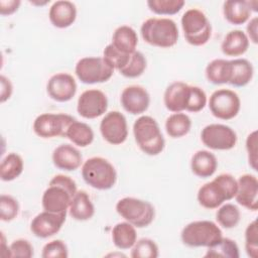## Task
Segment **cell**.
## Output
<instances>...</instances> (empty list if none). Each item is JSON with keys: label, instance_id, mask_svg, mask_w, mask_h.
Masks as SVG:
<instances>
[{"label": "cell", "instance_id": "obj_19", "mask_svg": "<svg viewBox=\"0 0 258 258\" xmlns=\"http://www.w3.org/2000/svg\"><path fill=\"white\" fill-rule=\"evenodd\" d=\"M190 86L183 82L170 84L163 95V102L167 110L179 113L186 109Z\"/></svg>", "mask_w": 258, "mask_h": 258}, {"label": "cell", "instance_id": "obj_3", "mask_svg": "<svg viewBox=\"0 0 258 258\" xmlns=\"http://www.w3.org/2000/svg\"><path fill=\"white\" fill-rule=\"evenodd\" d=\"M140 32L145 42L157 47H171L178 39L176 23L169 18H149L142 23Z\"/></svg>", "mask_w": 258, "mask_h": 258}, {"label": "cell", "instance_id": "obj_26", "mask_svg": "<svg viewBox=\"0 0 258 258\" xmlns=\"http://www.w3.org/2000/svg\"><path fill=\"white\" fill-rule=\"evenodd\" d=\"M251 7L249 1L229 0L224 2L223 13L225 18L234 25L245 23L251 15Z\"/></svg>", "mask_w": 258, "mask_h": 258}, {"label": "cell", "instance_id": "obj_32", "mask_svg": "<svg viewBox=\"0 0 258 258\" xmlns=\"http://www.w3.org/2000/svg\"><path fill=\"white\" fill-rule=\"evenodd\" d=\"M191 127L190 118L183 113H174L165 121L166 133L172 138H180L186 135Z\"/></svg>", "mask_w": 258, "mask_h": 258}, {"label": "cell", "instance_id": "obj_43", "mask_svg": "<svg viewBox=\"0 0 258 258\" xmlns=\"http://www.w3.org/2000/svg\"><path fill=\"white\" fill-rule=\"evenodd\" d=\"M10 257H21V258H30L33 256V247L32 245L24 239H18L13 241L10 246Z\"/></svg>", "mask_w": 258, "mask_h": 258}, {"label": "cell", "instance_id": "obj_29", "mask_svg": "<svg viewBox=\"0 0 258 258\" xmlns=\"http://www.w3.org/2000/svg\"><path fill=\"white\" fill-rule=\"evenodd\" d=\"M230 60L217 58L208 63L206 68V77L210 83L215 85L228 84L230 80Z\"/></svg>", "mask_w": 258, "mask_h": 258}, {"label": "cell", "instance_id": "obj_35", "mask_svg": "<svg viewBox=\"0 0 258 258\" xmlns=\"http://www.w3.org/2000/svg\"><path fill=\"white\" fill-rule=\"evenodd\" d=\"M146 69V58L140 51H134L131 53L127 64L119 70V73L126 78H137L143 74Z\"/></svg>", "mask_w": 258, "mask_h": 258}, {"label": "cell", "instance_id": "obj_44", "mask_svg": "<svg viewBox=\"0 0 258 258\" xmlns=\"http://www.w3.org/2000/svg\"><path fill=\"white\" fill-rule=\"evenodd\" d=\"M246 149L248 152V161L250 166L254 170H257L258 156H257V131L256 130L247 136Z\"/></svg>", "mask_w": 258, "mask_h": 258}, {"label": "cell", "instance_id": "obj_30", "mask_svg": "<svg viewBox=\"0 0 258 258\" xmlns=\"http://www.w3.org/2000/svg\"><path fill=\"white\" fill-rule=\"evenodd\" d=\"M66 137H68L74 144L80 147H86L93 142L94 132L88 124L76 120L68 128Z\"/></svg>", "mask_w": 258, "mask_h": 258}, {"label": "cell", "instance_id": "obj_8", "mask_svg": "<svg viewBox=\"0 0 258 258\" xmlns=\"http://www.w3.org/2000/svg\"><path fill=\"white\" fill-rule=\"evenodd\" d=\"M117 213L128 223L137 228L149 226L155 217L153 206L143 200L136 198H123L116 204Z\"/></svg>", "mask_w": 258, "mask_h": 258}, {"label": "cell", "instance_id": "obj_33", "mask_svg": "<svg viewBox=\"0 0 258 258\" xmlns=\"http://www.w3.org/2000/svg\"><path fill=\"white\" fill-rule=\"evenodd\" d=\"M239 247L237 243L229 238H221L215 244L208 247L205 257L239 258Z\"/></svg>", "mask_w": 258, "mask_h": 258}, {"label": "cell", "instance_id": "obj_10", "mask_svg": "<svg viewBox=\"0 0 258 258\" xmlns=\"http://www.w3.org/2000/svg\"><path fill=\"white\" fill-rule=\"evenodd\" d=\"M76 119L68 114L44 113L37 116L33 122L34 133L41 138H52L57 136L66 137L70 125Z\"/></svg>", "mask_w": 258, "mask_h": 258}, {"label": "cell", "instance_id": "obj_14", "mask_svg": "<svg viewBox=\"0 0 258 258\" xmlns=\"http://www.w3.org/2000/svg\"><path fill=\"white\" fill-rule=\"evenodd\" d=\"M108 108L106 95L97 89L83 92L78 99L77 111L86 119H95L102 116Z\"/></svg>", "mask_w": 258, "mask_h": 258}, {"label": "cell", "instance_id": "obj_31", "mask_svg": "<svg viewBox=\"0 0 258 258\" xmlns=\"http://www.w3.org/2000/svg\"><path fill=\"white\" fill-rule=\"evenodd\" d=\"M23 171V160L17 153H8L0 164V177L3 181H11Z\"/></svg>", "mask_w": 258, "mask_h": 258}, {"label": "cell", "instance_id": "obj_45", "mask_svg": "<svg viewBox=\"0 0 258 258\" xmlns=\"http://www.w3.org/2000/svg\"><path fill=\"white\" fill-rule=\"evenodd\" d=\"M0 83H1V95H0V102L4 103L5 101H7L12 94V84L10 82L9 79H7L5 76H1L0 77Z\"/></svg>", "mask_w": 258, "mask_h": 258}, {"label": "cell", "instance_id": "obj_17", "mask_svg": "<svg viewBox=\"0 0 258 258\" xmlns=\"http://www.w3.org/2000/svg\"><path fill=\"white\" fill-rule=\"evenodd\" d=\"M238 188L235 195L236 202L250 210H258V180L253 174H243L237 180Z\"/></svg>", "mask_w": 258, "mask_h": 258}, {"label": "cell", "instance_id": "obj_15", "mask_svg": "<svg viewBox=\"0 0 258 258\" xmlns=\"http://www.w3.org/2000/svg\"><path fill=\"white\" fill-rule=\"evenodd\" d=\"M67 213H51L43 211L36 215L30 224V231L38 238H48L55 235L66 221Z\"/></svg>", "mask_w": 258, "mask_h": 258}, {"label": "cell", "instance_id": "obj_36", "mask_svg": "<svg viewBox=\"0 0 258 258\" xmlns=\"http://www.w3.org/2000/svg\"><path fill=\"white\" fill-rule=\"evenodd\" d=\"M184 5L183 0H148L149 9L159 15H173L181 10Z\"/></svg>", "mask_w": 258, "mask_h": 258}, {"label": "cell", "instance_id": "obj_37", "mask_svg": "<svg viewBox=\"0 0 258 258\" xmlns=\"http://www.w3.org/2000/svg\"><path fill=\"white\" fill-rule=\"evenodd\" d=\"M158 255V246L153 240L148 238L136 241L131 250L132 258H156Z\"/></svg>", "mask_w": 258, "mask_h": 258}, {"label": "cell", "instance_id": "obj_9", "mask_svg": "<svg viewBox=\"0 0 258 258\" xmlns=\"http://www.w3.org/2000/svg\"><path fill=\"white\" fill-rule=\"evenodd\" d=\"M75 73L82 83L91 85L107 82L113 76L114 70L107 64L103 57L87 56L77 62Z\"/></svg>", "mask_w": 258, "mask_h": 258}, {"label": "cell", "instance_id": "obj_27", "mask_svg": "<svg viewBox=\"0 0 258 258\" xmlns=\"http://www.w3.org/2000/svg\"><path fill=\"white\" fill-rule=\"evenodd\" d=\"M231 72L229 84L234 87H244L248 85L254 74L252 63L246 58H235L230 60Z\"/></svg>", "mask_w": 258, "mask_h": 258}, {"label": "cell", "instance_id": "obj_13", "mask_svg": "<svg viewBox=\"0 0 258 258\" xmlns=\"http://www.w3.org/2000/svg\"><path fill=\"white\" fill-rule=\"evenodd\" d=\"M100 132L103 138L110 144L119 145L128 136V126L125 116L119 111L107 113L100 123Z\"/></svg>", "mask_w": 258, "mask_h": 258}, {"label": "cell", "instance_id": "obj_46", "mask_svg": "<svg viewBox=\"0 0 258 258\" xmlns=\"http://www.w3.org/2000/svg\"><path fill=\"white\" fill-rule=\"evenodd\" d=\"M20 3L21 2L19 0H8V1L1 0L0 1V14L1 15H10V14L14 13L18 9Z\"/></svg>", "mask_w": 258, "mask_h": 258}, {"label": "cell", "instance_id": "obj_2", "mask_svg": "<svg viewBox=\"0 0 258 258\" xmlns=\"http://www.w3.org/2000/svg\"><path fill=\"white\" fill-rule=\"evenodd\" d=\"M238 183L234 176L229 173H222L200 187L198 202L206 209H216L225 201L235 198Z\"/></svg>", "mask_w": 258, "mask_h": 258}, {"label": "cell", "instance_id": "obj_22", "mask_svg": "<svg viewBox=\"0 0 258 258\" xmlns=\"http://www.w3.org/2000/svg\"><path fill=\"white\" fill-rule=\"evenodd\" d=\"M218 167L216 156L208 150L197 151L190 160V168L194 174L206 178L212 176Z\"/></svg>", "mask_w": 258, "mask_h": 258}, {"label": "cell", "instance_id": "obj_7", "mask_svg": "<svg viewBox=\"0 0 258 258\" xmlns=\"http://www.w3.org/2000/svg\"><path fill=\"white\" fill-rule=\"evenodd\" d=\"M222 231L212 221H195L181 231L180 238L188 247H210L222 238Z\"/></svg>", "mask_w": 258, "mask_h": 258}, {"label": "cell", "instance_id": "obj_24", "mask_svg": "<svg viewBox=\"0 0 258 258\" xmlns=\"http://www.w3.org/2000/svg\"><path fill=\"white\" fill-rule=\"evenodd\" d=\"M70 216L77 221L90 220L95 214V207L85 190H78L69 207Z\"/></svg>", "mask_w": 258, "mask_h": 258}, {"label": "cell", "instance_id": "obj_38", "mask_svg": "<svg viewBox=\"0 0 258 258\" xmlns=\"http://www.w3.org/2000/svg\"><path fill=\"white\" fill-rule=\"evenodd\" d=\"M130 55L131 54L123 53L117 50L112 45V43L108 44L103 51V58L107 62V64L113 70H118V71L127 64V62L129 61Z\"/></svg>", "mask_w": 258, "mask_h": 258}, {"label": "cell", "instance_id": "obj_6", "mask_svg": "<svg viewBox=\"0 0 258 258\" xmlns=\"http://www.w3.org/2000/svg\"><path fill=\"white\" fill-rule=\"evenodd\" d=\"M181 27L185 40L195 46L206 44L212 34L211 23L204 12L191 8L181 16Z\"/></svg>", "mask_w": 258, "mask_h": 258}, {"label": "cell", "instance_id": "obj_28", "mask_svg": "<svg viewBox=\"0 0 258 258\" xmlns=\"http://www.w3.org/2000/svg\"><path fill=\"white\" fill-rule=\"evenodd\" d=\"M112 240L114 245L121 250L132 248L137 241L135 227L127 221L116 224L112 230Z\"/></svg>", "mask_w": 258, "mask_h": 258}, {"label": "cell", "instance_id": "obj_40", "mask_svg": "<svg viewBox=\"0 0 258 258\" xmlns=\"http://www.w3.org/2000/svg\"><path fill=\"white\" fill-rule=\"evenodd\" d=\"M245 249L249 257H258V229L256 220L251 222L245 230Z\"/></svg>", "mask_w": 258, "mask_h": 258}, {"label": "cell", "instance_id": "obj_4", "mask_svg": "<svg viewBox=\"0 0 258 258\" xmlns=\"http://www.w3.org/2000/svg\"><path fill=\"white\" fill-rule=\"evenodd\" d=\"M133 134L139 148L147 155H157L164 148L165 141L156 120L140 116L133 124Z\"/></svg>", "mask_w": 258, "mask_h": 258}, {"label": "cell", "instance_id": "obj_34", "mask_svg": "<svg viewBox=\"0 0 258 258\" xmlns=\"http://www.w3.org/2000/svg\"><path fill=\"white\" fill-rule=\"evenodd\" d=\"M240 210L233 204H226L220 207L216 213V220L226 229H232L240 222Z\"/></svg>", "mask_w": 258, "mask_h": 258}, {"label": "cell", "instance_id": "obj_16", "mask_svg": "<svg viewBox=\"0 0 258 258\" xmlns=\"http://www.w3.org/2000/svg\"><path fill=\"white\" fill-rule=\"evenodd\" d=\"M48 96L56 102H68L76 95L77 84L73 76L67 73L55 74L47 82Z\"/></svg>", "mask_w": 258, "mask_h": 258}, {"label": "cell", "instance_id": "obj_21", "mask_svg": "<svg viewBox=\"0 0 258 258\" xmlns=\"http://www.w3.org/2000/svg\"><path fill=\"white\" fill-rule=\"evenodd\" d=\"M51 24L57 28H67L71 26L77 17L76 5L67 0L54 2L49 8L48 13Z\"/></svg>", "mask_w": 258, "mask_h": 258}, {"label": "cell", "instance_id": "obj_12", "mask_svg": "<svg viewBox=\"0 0 258 258\" xmlns=\"http://www.w3.org/2000/svg\"><path fill=\"white\" fill-rule=\"evenodd\" d=\"M201 139L205 146L214 150H229L237 143V134L224 124H210L201 132Z\"/></svg>", "mask_w": 258, "mask_h": 258}, {"label": "cell", "instance_id": "obj_25", "mask_svg": "<svg viewBox=\"0 0 258 258\" xmlns=\"http://www.w3.org/2000/svg\"><path fill=\"white\" fill-rule=\"evenodd\" d=\"M138 37L136 31L128 26L122 25L115 29L112 36V45L119 51L131 54L136 51Z\"/></svg>", "mask_w": 258, "mask_h": 258}, {"label": "cell", "instance_id": "obj_18", "mask_svg": "<svg viewBox=\"0 0 258 258\" xmlns=\"http://www.w3.org/2000/svg\"><path fill=\"white\" fill-rule=\"evenodd\" d=\"M121 104L125 111L132 115L144 113L150 104L148 92L140 86H129L121 94Z\"/></svg>", "mask_w": 258, "mask_h": 258}, {"label": "cell", "instance_id": "obj_23", "mask_svg": "<svg viewBox=\"0 0 258 258\" xmlns=\"http://www.w3.org/2000/svg\"><path fill=\"white\" fill-rule=\"evenodd\" d=\"M249 47V38L240 29L231 30L224 37L221 49L228 56H239L244 54Z\"/></svg>", "mask_w": 258, "mask_h": 258}, {"label": "cell", "instance_id": "obj_39", "mask_svg": "<svg viewBox=\"0 0 258 258\" xmlns=\"http://www.w3.org/2000/svg\"><path fill=\"white\" fill-rule=\"evenodd\" d=\"M19 212L18 202L11 196L1 195L0 197V219L10 222L16 218Z\"/></svg>", "mask_w": 258, "mask_h": 258}, {"label": "cell", "instance_id": "obj_47", "mask_svg": "<svg viewBox=\"0 0 258 258\" xmlns=\"http://www.w3.org/2000/svg\"><path fill=\"white\" fill-rule=\"evenodd\" d=\"M257 26H258V18L253 17L247 24V32L248 38L252 40L253 43H257L258 36H257Z\"/></svg>", "mask_w": 258, "mask_h": 258}, {"label": "cell", "instance_id": "obj_1", "mask_svg": "<svg viewBox=\"0 0 258 258\" xmlns=\"http://www.w3.org/2000/svg\"><path fill=\"white\" fill-rule=\"evenodd\" d=\"M77 191V184L73 178L63 174H56L50 179L48 187L42 195L43 210L51 213H67Z\"/></svg>", "mask_w": 258, "mask_h": 258}, {"label": "cell", "instance_id": "obj_20", "mask_svg": "<svg viewBox=\"0 0 258 258\" xmlns=\"http://www.w3.org/2000/svg\"><path fill=\"white\" fill-rule=\"evenodd\" d=\"M83 157L81 152L71 144H61L52 152L54 166L66 171L76 170L81 166Z\"/></svg>", "mask_w": 258, "mask_h": 258}, {"label": "cell", "instance_id": "obj_5", "mask_svg": "<svg viewBox=\"0 0 258 258\" xmlns=\"http://www.w3.org/2000/svg\"><path fill=\"white\" fill-rule=\"evenodd\" d=\"M82 176L87 184L96 189H110L117 180L115 167L103 157H91L82 166Z\"/></svg>", "mask_w": 258, "mask_h": 258}, {"label": "cell", "instance_id": "obj_11", "mask_svg": "<svg viewBox=\"0 0 258 258\" xmlns=\"http://www.w3.org/2000/svg\"><path fill=\"white\" fill-rule=\"evenodd\" d=\"M212 114L222 120H230L236 117L240 111L241 101L237 93L229 89L215 91L209 100Z\"/></svg>", "mask_w": 258, "mask_h": 258}, {"label": "cell", "instance_id": "obj_42", "mask_svg": "<svg viewBox=\"0 0 258 258\" xmlns=\"http://www.w3.org/2000/svg\"><path fill=\"white\" fill-rule=\"evenodd\" d=\"M68 256V247L61 240H53L46 243L41 252L42 258H67Z\"/></svg>", "mask_w": 258, "mask_h": 258}, {"label": "cell", "instance_id": "obj_41", "mask_svg": "<svg viewBox=\"0 0 258 258\" xmlns=\"http://www.w3.org/2000/svg\"><path fill=\"white\" fill-rule=\"evenodd\" d=\"M207 104V95L203 89L197 86H190L189 95L186 105V111L189 112H200L205 108Z\"/></svg>", "mask_w": 258, "mask_h": 258}]
</instances>
